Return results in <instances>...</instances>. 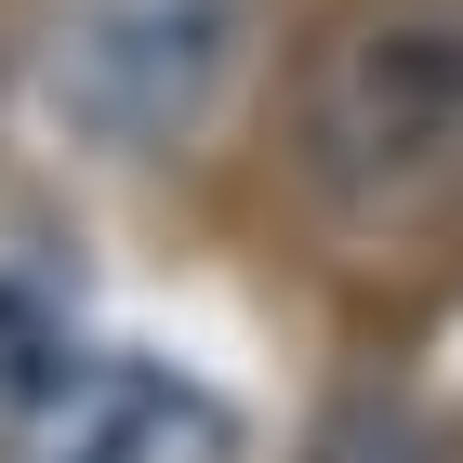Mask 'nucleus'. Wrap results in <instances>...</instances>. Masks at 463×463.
Segmentation results:
<instances>
[{"mask_svg": "<svg viewBox=\"0 0 463 463\" xmlns=\"http://www.w3.org/2000/svg\"><path fill=\"white\" fill-rule=\"evenodd\" d=\"M251 0H67L40 40V107L93 159H173L239 93Z\"/></svg>", "mask_w": 463, "mask_h": 463, "instance_id": "f03ea898", "label": "nucleus"}, {"mask_svg": "<svg viewBox=\"0 0 463 463\" xmlns=\"http://www.w3.org/2000/svg\"><path fill=\"white\" fill-rule=\"evenodd\" d=\"M67 318H80V251L53 213H0V397L40 384L53 357H67Z\"/></svg>", "mask_w": 463, "mask_h": 463, "instance_id": "20e7f679", "label": "nucleus"}, {"mask_svg": "<svg viewBox=\"0 0 463 463\" xmlns=\"http://www.w3.org/2000/svg\"><path fill=\"white\" fill-rule=\"evenodd\" d=\"M318 463H450V437H437L411 397H357L345 424L318 437Z\"/></svg>", "mask_w": 463, "mask_h": 463, "instance_id": "39448f33", "label": "nucleus"}, {"mask_svg": "<svg viewBox=\"0 0 463 463\" xmlns=\"http://www.w3.org/2000/svg\"><path fill=\"white\" fill-rule=\"evenodd\" d=\"M0 463H239V397L133 345H67L40 384L0 397Z\"/></svg>", "mask_w": 463, "mask_h": 463, "instance_id": "7ed1b4c3", "label": "nucleus"}, {"mask_svg": "<svg viewBox=\"0 0 463 463\" xmlns=\"http://www.w3.org/2000/svg\"><path fill=\"white\" fill-rule=\"evenodd\" d=\"M291 185L345 225H397L463 173V0H331L279 93Z\"/></svg>", "mask_w": 463, "mask_h": 463, "instance_id": "f257e3e1", "label": "nucleus"}]
</instances>
